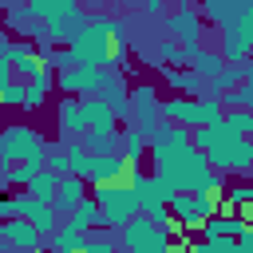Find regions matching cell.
<instances>
[{
  "instance_id": "7",
  "label": "cell",
  "mask_w": 253,
  "mask_h": 253,
  "mask_svg": "<svg viewBox=\"0 0 253 253\" xmlns=\"http://www.w3.org/2000/svg\"><path fill=\"white\" fill-rule=\"evenodd\" d=\"M130 119H134V126H138L146 138L158 130L162 115H158V91H154L150 83H138V87L130 91Z\"/></svg>"
},
{
  "instance_id": "1",
  "label": "cell",
  "mask_w": 253,
  "mask_h": 253,
  "mask_svg": "<svg viewBox=\"0 0 253 253\" xmlns=\"http://www.w3.org/2000/svg\"><path fill=\"white\" fill-rule=\"evenodd\" d=\"M71 59L75 63H115L126 55V43H123V24L111 20V16H91L67 43Z\"/></svg>"
},
{
  "instance_id": "21",
  "label": "cell",
  "mask_w": 253,
  "mask_h": 253,
  "mask_svg": "<svg viewBox=\"0 0 253 253\" xmlns=\"http://www.w3.org/2000/svg\"><path fill=\"white\" fill-rule=\"evenodd\" d=\"M119 146H123V158H134V162H142V158H146V146H150V138H146L138 126H126V130H119Z\"/></svg>"
},
{
  "instance_id": "30",
  "label": "cell",
  "mask_w": 253,
  "mask_h": 253,
  "mask_svg": "<svg viewBox=\"0 0 253 253\" xmlns=\"http://www.w3.org/2000/svg\"><path fill=\"white\" fill-rule=\"evenodd\" d=\"M79 253H115V237H111V233H91V229H87Z\"/></svg>"
},
{
  "instance_id": "41",
  "label": "cell",
  "mask_w": 253,
  "mask_h": 253,
  "mask_svg": "<svg viewBox=\"0 0 253 253\" xmlns=\"http://www.w3.org/2000/svg\"><path fill=\"white\" fill-rule=\"evenodd\" d=\"M170 253H186V249H170Z\"/></svg>"
},
{
  "instance_id": "11",
  "label": "cell",
  "mask_w": 253,
  "mask_h": 253,
  "mask_svg": "<svg viewBox=\"0 0 253 253\" xmlns=\"http://www.w3.org/2000/svg\"><path fill=\"white\" fill-rule=\"evenodd\" d=\"M87 178H79V174H59V186H55V194H51V206H55V213L59 217H67L83 198H87Z\"/></svg>"
},
{
  "instance_id": "4",
  "label": "cell",
  "mask_w": 253,
  "mask_h": 253,
  "mask_svg": "<svg viewBox=\"0 0 253 253\" xmlns=\"http://www.w3.org/2000/svg\"><path fill=\"white\" fill-rule=\"evenodd\" d=\"M43 158H47V146L32 126H4L0 130V162H4V170L20 166V162H32L40 170Z\"/></svg>"
},
{
  "instance_id": "22",
  "label": "cell",
  "mask_w": 253,
  "mask_h": 253,
  "mask_svg": "<svg viewBox=\"0 0 253 253\" xmlns=\"http://www.w3.org/2000/svg\"><path fill=\"white\" fill-rule=\"evenodd\" d=\"M67 221H71V225H79V229H95V225H103V210H99V202H95V198H83V202L67 213Z\"/></svg>"
},
{
  "instance_id": "19",
  "label": "cell",
  "mask_w": 253,
  "mask_h": 253,
  "mask_svg": "<svg viewBox=\"0 0 253 253\" xmlns=\"http://www.w3.org/2000/svg\"><path fill=\"white\" fill-rule=\"evenodd\" d=\"M166 87L170 91H190V99L194 95H202L206 91V79L190 67V71H178V67H166Z\"/></svg>"
},
{
  "instance_id": "17",
  "label": "cell",
  "mask_w": 253,
  "mask_h": 253,
  "mask_svg": "<svg viewBox=\"0 0 253 253\" xmlns=\"http://www.w3.org/2000/svg\"><path fill=\"white\" fill-rule=\"evenodd\" d=\"M79 8V0H28V12L40 20V24H51V20H63Z\"/></svg>"
},
{
  "instance_id": "34",
  "label": "cell",
  "mask_w": 253,
  "mask_h": 253,
  "mask_svg": "<svg viewBox=\"0 0 253 253\" xmlns=\"http://www.w3.org/2000/svg\"><path fill=\"white\" fill-rule=\"evenodd\" d=\"M162 8H166V0H146V12H154V16H158Z\"/></svg>"
},
{
  "instance_id": "35",
  "label": "cell",
  "mask_w": 253,
  "mask_h": 253,
  "mask_svg": "<svg viewBox=\"0 0 253 253\" xmlns=\"http://www.w3.org/2000/svg\"><path fill=\"white\" fill-rule=\"evenodd\" d=\"M241 217H245V221L253 225V202H249V206H241Z\"/></svg>"
},
{
  "instance_id": "6",
  "label": "cell",
  "mask_w": 253,
  "mask_h": 253,
  "mask_svg": "<svg viewBox=\"0 0 253 253\" xmlns=\"http://www.w3.org/2000/svg\"><path fill=\"white\" fill-rule=\"evenodd\" d=\"M107 75H111V67H103V63H75V67L59 71V91L63 95H83V91L99 95Z\"/></svg>"
},
{
  "instance_id": "36",
  "label": "cell",
  "mask_w": 253,
  "mask_h": 253,
  "mask_svg": "<svg viewBox=\"0 0 253 253\" xmlns=\"http://www.w3.org/2000/svg\"><path fill=\"white\" fill-rule=\"evenodd\" d=\"M4 190H12V186L4 182V162H0V194H4Z\"/></svg>"
},
{
  "instance_id": "29",
  "label": "cell",
  "mask_w": 253,
  "mask_h": 253,
  "mask_svg": "<svg viewBox=\"0 0 253 253\" xmlns=\"http://www.w3.org/2000/svg\"><path fill=\"white\" fill-rule=\"evenodd\" d=\"M233 134H241V138H253V111H245V107H233L225 119H221Z\"/></svg>"
},
{
  "instance_id": "8",
  "label": "cell",
  "mask_w": 253,
  "mask_h": 253,
  "mask_svg": "<svg viewBox=\"0 0 253 253\" xmlns=\"http://www.w3.org/2000/svg\"><path fill=\"white\" fill-rule=\"evenodd\" d=\"M170 32H174V40L186 47V55H194L198 47H202V32H206V24H202V12H194L190 4H182L178 12H170Z\"/></svg>"
},
{
  "instance_id": "31",
  "label": "cell",
  "mask_w": 253,
  "mask_h": 253,
  "mask_svg": "<svg viewBox=\"0 0 253 253\" xmlns=\"http://www.w3.org/2000/svg\"><path fill=\"white\" fill-rule=\"evenodd\" d=\"M8 217H16V194H0V221H8Z\"/></svg>"
},
{
  "instance_id": "25",
  "label": "cell",
  "mask_w": 253,
  "mask_h": 253,
  "mask_svg": "<svg viewBox=\"0 0 253 253\" xmlns=\"http://www.w3.org/2000/svg\"><path fill=\"white\" fill-rule=\"evenodd\" d=\"M83 237H87V229H79V225H63V233H51V253H79L83 249Z\"/></svg>"
},
{
  "instance_id": "2",
  "label": "cell",
  "mask_w": 253,
  "mask_h": 253,
  "mask_svg": "<svg viewBox=\"0 0 253 253\" xmlns=\"http://www.w3.org/2000/svg\"><path fill=\"white\" fill-rule=\"evenodd\" d=\"M95 202L103 210V225H115V229H123L142 210L134 182H99L95 186Z\"/></svg>"
},
{
  "instance_id": "9",
  "label": "cell",
  "mask_w": 253,
  "mask_h": 253,
  "mask_svg": "<svg viewBox=\"0 0 253 253\" xmlns=\"http://www.w3.org/2000/svg\"><path fill=\"white\" fill-rule=\"evenodd\" d=\"M16 217H28L43 237L55 233V225H59L55 206H51V202H40V198H32V194H16Z\"/></svg>"
},
{
  "instance_id": "27",
  "label": "cell",
  "mask_w": 253,
  "mask_h": 253,
  "mask_svg": "<svg viewBox=\"0 0 253 253\" xmlns=\"http://www.w3.org/2000/svg\"><path fill=\"white\" fill-rule=\"evenodd\" d=\"M83 146H87L91 154H115L119 130H83Z\"/></svg>"
},
{
  "instance_id": "23",
  "label": "cell",
  "mask_w": 253,
  "mask_h": 253,
  "mask_svg": "<svg viewBox=\"0 0 253 253\" xmlns=\"http://www.w3.org/2000/svg\"><path fill=\"white\" fill-rule=\"evenodd\" d=\"M59 126H63V130H71V134H83V130H87V123H83V107H79V99H71V95H63V103H59Z\"/></svg>"
},
{
  "instance_id": "14",
  "label": "cell",
  "mask_w": 253,
  "mask_h": 253,
  "mask_svg": "<svg viewBox=\"0 0 253 253\" xmlns=\"http://www.w3.org/2000/svg\"><path fill=\"white\" fill-rule=\"evenodd\" d=\"M249 221L241 217V210H233V213H213V217H206L202 221V237H237L241 229H245Z\"/></svg>"
},
{
  "instance_id": "28",
  "label": "cell",
  "mask_w": 253,
  "mask_h": 253,
  "mask_svg": "<svg viewBox=\"0 0 253 253\" xmlns=\"http://www.w3.org/2000/svg\"><path fill=\"white\" fill-rule=\"evenodd\" d=\"M221 202H225V206H233V210L249 206V202H253V182H233V186H221Z\"/></svg>"
},
{
  "instance_id": "20",
  "label": "cell",
  "mask_w": 253,
  "mask_h": 253,
  "mask_svg": "<svg viewBox=\"0 0 253 253\" xmlns=\"http://www.w3.org/2000/svg\"><path fill=\"white\" fill-rule=\"evenodd\" d=\"M47 91H51V71H40V75H32V79H24V107H28V111H36V107H43V99H47Z\"/></svg>"
},
{
  "instance_id": "39",
  "label": "cell",
  "mask_w": 253,
  "mask_h": 253,
  "mask_svg": "<svg viewBox=\"0 0 253 253\" xmlns=\"http://www.w3.org/2000/svg\"><path fill=\"white\" fill-rule=\"evenodd\" d=\"M4 51H8V40H4V32H0V55H4Z\"/></svg>"
},
{
  "instance_id": "16",
  "label": "cell",
  "mask_w": 253,
  "mask_h": 253,
  "mask_svg": "<svg viewBox=\"0 0 253 253\" xmlns=\"http://www.w3.org/2000/svg\"><path fill=\"white\" fill-rule=\"evenodd\" d=\"M245 4H249V0H202V16H206L210 24H217V28H229Z\"/></svg>"
},
{
  "instance_id": "13",
  "label": "cell",
  "mask_w": 253,
  "mask_h": 253,
  "mask_svg": "<svg viewBox=\"0 0 253 253\" xmlns=\"http://www.w3.org/2000/svg\"><path fill=\"white\" fill-rule=\"evenodd\" d=\"M166 206H170V217H174L182 229H202V221H206V210H202L198 194H174Z\"/></svg>"
},
{
  "instance_id": "18",
  "label": "cell",
  "mask_w": 253,
  "mask_h": 253,
  "mask_svg": "<svg viewBox=\"0 0 253 253\" xmlns=\"http://www.w3.org/2000/svg\"><path fill=\"white\" fill-rule=\"evenodd\" d=\"M245 83V67L241 63H225L213 79H206V95H229L233 87H241Z\"/></svg>"
},
{
  "instance_id": "15",
  "label": "cell",
  "mask_w": 253,
  "mask_h": 253,
  "mask_svg": "<svg viewBox=\"0 0 253 253\" xmlns=\"http://www.w3.org/2000/svg\"><path fill=\"white\" fill-rule=\"evenodd\" d=\"M103 99H107V107L119 115V119H130V95H126V83H123V75L111 67V75H107V83H103V91H99Z\"/></svg>"
},
{
  "instance_id": "32",
  "label": "cell",
  "mask_w": 253,
  "mask_h": 253,
  "mask_svg": "<svg viewBox=\"0 0 253 253\" xmlns=\"http://www.w3.org/2000/svg\"><path fill=\"white\" fill-rule=\"evenodd\" d=\"M237 253H253V225H245L237 233Z\"/></svg>"
},
{
  "instance_id": "40",
  "label": "cell",
  "mask_w": 253,
  "mask_h": 253,
  "mask_svg": "<svg viewBox=\"0 0 253 253\" xmlns=\"http://www.w3.org/2000/svg\"><path fill=\"white\" fill-rule=\"evenodd\" d=\"M0 4H4V8H12V4H20V0H0Z\"/></svg>"
},
{
  "instance_id": "33",
  "label": "cell",
  "mask_w": 253,
  "mask_h": 253,
  "mask_svg": "<svg viewBox=\"0 0 253 253\" xmlns=\"http://www.w3.org/2000/svg\"><path fill=\"white\" fill-rule=\"evenodd\" d=\"M190 253H213V249H210V241H206V237H202V241H198V245H190Z\"/></svg>"
},
{
  "instance_id": "12",
  "label": "cell",
  "mask_w": 253,
  "mask_h": 253,
  "mask_svg": "<svg viewBox=\"0 0 253 253\" xmlns=\"http://www.w3.org/2000/svg\"><path fill=\"white\" fill-rule=\"evenodd\" d=\"M79 107H83V123H87V130H119V126H115L119 115L107 107L103 95H83Z\"/></svg>"
},
{
  "instance_id": "24",
  "label": "cell",
  "mask_w": 253,
  "mask_h": 253,
  "mask_svg": "<svg viewBox=\"0 0 253 253\" xmlns=\"http://www.w3.org/2000/svg\"><path fill=\"white\" fill-rule=\"evenodd\" d=\"M55 186H59V174L55 170H36L32 178H28V194L32 198H40V202H51V194H55Z\"/></svg>"
},
{
  "instance_id": "37",
  "label": "cell",
  "mask_w": 253,
  "mask_h": 253,
  "mask_svg": "<svg viewBox=\"0 0 253 253\" xmlns=\"http://www.w3.org/2000/svg\"><path fill=\"white\" fill-rule=\"evenodd\" d=\"M241 67H245V79L253 83V63H241Z\"/></svg>"
},
{
  "instance_id": "38",
  "label": "cell",
  "mask_w": 253,
  "mask_h": 253,
  "mask_svg": "<svg viewBox=\"0 0 253 253\" xmlns=\"http://www.w3.org/2000/svg\"><path fill=\"white\" fill-rule=\"evenodd\" d=\"M245 170H249V174H253V146H249V162H245Z\"/></svg>"
},
{
  "instance_id": "26",
  "label": "cell",
  "mask_w": 253,
  "mask_h": 253,
  "mask_svg": "<svg viewBox=\"0 0 253 253\" xmlns=\"http://www.w3.org/2000/svg\"><path fill=\"white\" fill-rule=\"evenodd\" d=\"M190 67H194L202 79H213V75L225 67V59H221V51H202V47H198V51L190 55Z\"/></svg>"
},
{
  "instance_id": "3",
  "label": "cell",
  "mask_w": 253,
  "mask_h": 253,
  "mask_svg": "<svg viewBox=\"0 0 253 253\" xmlns=\"http://www.w3.org/2000/svg\"><path fill=\"white\" fill-rule=\"evenodd\" d=\"M158 115L162 119H170L174 126H206V123H217L221 119V103H217V95H194V99H182V95H174V99H166V103H158Z\"/></svg>"
},
{
  "instance_id": "5",
  "label": "cell",
  "mask_w": 253,
  "mask_h": 253,
  "mask_svg": "<svg viewBox=\"0 0 253 253\" xmlns=\"http://www.w3.org/2000/svg\"><path fill=\"white\" fill-rule=\"evenodd\" d=\"M123 249L126 253H170L174 245H170V229H162L150 213H134L126 225H123Z\"/></svg>"
},
{
  "instance_id": "10",
  "label": "cell",
  "mask_w": 253,
  "mask_h": 253,
  "mask_svg": "<svg viewBox=\"0 0 253 253\" xmlns=\"http://www.w3.org/2000/svg\"><path fill=\"white\" fill-rule=\"evenodd\" d=\"M8 59H12L16 79H32V75H40V71H51L43 47H32V43H8Z\"/></svg>"
}]
</instances>
